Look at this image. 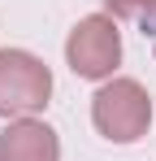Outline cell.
Returning a JSON list of instances; mask_svg holds the SVG:
<instances>
[{
	"mask_svg": "<svg viewBox=\"0 0 156 161\" xmlns=\"http://www.w3.org/2000/svg\"><path fill=\"white\" fill-rule=\"evenodd\" d=\"M91 122L108 144H139L152 126V96L139 79H108L91 96Z\"/></svg>",
	"mask_w": 156,
	"mask_h": 161,
	"instance_id": "6da1fadb",
	"label": "cell"
},
{
	"mask_svg": "<svg viewBox=\"0 0 156 161\" xmlns=\"http://www.w3.org/2000/svg\"><path fill=\"white\" fill-rule=\"evenodd\" d=\"M52 100V70L26 48H0V118H35Z\"/></svg>",
	"mask_w": 156,
	"mask_h": 161,
	"instance_id": "7a4b0ae2",
	"label": "cell"
},
{
	"mask_svg": "<svg viewBox=\"0 0 156 161\" xmlns=\"http://www.w3.org/2000/svg\"><path fill=\"white\" fill-rule=\"evenodd\" d=\"M65 61L78 79H91V83H104L113 79V70L122 65V31L108 13H91L82 18L70 39H65Z\"/></svg>",
	"mask_w": 156,
	"mask_h": 161,
	"instance_id": "3957f363",
	"label": "cell"
},
{
	"mask_svg": "<svg viewBox=\"0 0 156 161\" xmlns=\"http://www.w3.org/2000/svg\"><path fill=\"white\" fill-rule=\"evenodd\" d=\"M0 161H61V139L39 118H13L0 131Z\"/></svg>",
	"mask_w": 156,
	"mask_h": 161,
	"instance_id": "277c9868",
	"label": "cell"
},
{
	"mask_svg": "<svg viewBox=\"0 0 156 161\" xmlns=\"http://www.w3.org/2000/svg\"><path fill=\"white\" fill-rule=\"evenodd\" d=\"M104 13L113 22H134V26L143 31L156 18V0H104Z\"/></svg>",
	"mask_w": 156,
	"mask_h": 161,
	"instance_id": "5b68a950",
	"label": "cell"
},
{
	"mask_svg": "<svg viewBox=\"0 0 156 161\" xmlns=\"http://www.w3.org/2000/svg\"><path fill=\"white\" fill-rule=\"evenodd\" d=\"M143 35L152 39V53H156V18H152V22H148V26H143Z\"/></svg>",
	"mask_w": 156,
	"mask_h": 161,
	"instance_id": "8992f818",
	"label": "cell"
}]
</instances>
